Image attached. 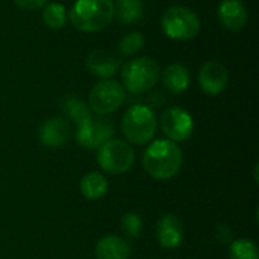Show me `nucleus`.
<instances>
[{"mask_svg": "<svg viewBox=\"0 0 259 259\" xmlns=\"http://www.w3.org/2000/svg\"><path fill=\"white\" fill-rule=\"evenodd\" d=\"M114 6L115 15L121 24H134L143 18L144 5L141 0H117Z\"/></svg>", "mask_w": 259, "mask_h": 259, "instance_id": "nucleus-18", "label": "nucleus"}, {"mask_svg": "<svg viewBox=\"0 0 259 259\" xmlns=\"http://www.w3.org/2000/svg\"><path fill=\"white\" fill-rule=\"evenodd\" d=\"M159 77H162L164 88L171 94H182L190 87V71L185 65L178 62L168 64Z\"/></svg>", "mask_w": 259, "mask_h": 259, "instance_id": "nucleus-15", "label": "nucleus"}, {"mask_svg": "<svg viewBox=\"0 0 259 259\" xmlns=\"http://www.w3.org/2000/svg\"><path fill=\"white\" fill-rule=\"evenodd\" d=\"M182 159V150L178 143L170 140H155L150 141L143 153V167L150 178L167 181L179 173Z\"/></svg>", "mask_w": 259, "mask_h": 259, "instance_id": "nucleus-1", "label": "nucleus"}, {"mask_svg": "<svg viewBox=\"0 0 259 259\" xmlns=\"http://www.w3.org/2000/svg\"><path fill=\"white\" fill-rule=\"evenodd\" d=\"M87 70L102 79H112L120 68V59L106 49H94L87 55L85 59Z\"/></svg>", "mask_w": 259, "mask_h": 259, "instance_id": "nucleus-13", "label": "nucleus"}, {"mask_svg": "<svg viewBox=\"0 0 259 259\" xmlns=\"http://www.w3.org/2000/svg\"><path fill=\"white\" fill-rule=\"evenodd\" d=\"M67 20H68V14H67V9L62 3L52 2L49 5H44L42 21L49 29H53V30L62 29L65 26Z\"/></svg>", "mask_w": 259, "mask_h": 259, "instance_id": "nucleus-19", "label": "nucleus"}, {"mask_svg": "<svg viewBox=\"0 0 259 259\" xmlns=\"http://www.w3.org/2000/svg\"><path fill=\"white\" fill-rule=\"evenodd\" d=\"M229 259H259L258 247L252 240H234L229 244Z\"/></svg>", "mask_w": 259, "mask_h": 259, "instance_id": "nucleus-22", "label": "nucleus"}, {"mask_svg": "<svg viewBox=\"0 0 259 259\" xmlns=\"http://www.w3.org/2000/svg\"><path fill=\"white\" fill-rule=\"evenodd\" d=\"M164 33L175 41H190L196 38L202 29L199 15L187 6H170L161 18Z\"/></svg>", "mask_w": 259, "mask_h": 259, "instance_id": "nucleus-5", "label": "nucleus"}, {"mask_svg": "<svg viewBox=\"0 0 259 259\" xmlns=\"http://www.w3.org/2000/svg\"><path fill=\"white\" fill-rule=\"evenodd\" d=\"M185 237V229L182 222L173 215V214H165L162 215L158 223H156V240L161 247L171 250L176 249L182 244Z\"/></svg>", "mask_w": 259, "mask_h": 259, "instance_id": "nucleus-14", "label": "nucleus"}, {"mask_svg": "<svg viewBox=\"0 0 259 259\" xmlns=\"http://www.w3.org/2000/svg\"><path fill=\"white\" fill-rule=\"evenodd\" d=\"M71 135L70 121L64 117H53L46 120L38 127V141L49 149H58L64 146Z\"/></svg>", "mask_w": 259, "mask_h": 259, "instance_id": "nucleus-11", "label": "nucleus"}, {"mask_svg": "<svg viewBox=\"0 0 259 259\" xmlns=\"http://www.w3.org/2000/svg\"><path fill=\"white\" fill-rule=\"evenodd\" d=\"M62 109L64 112L77 124L87 121L88 118H91V111H90V106L87 103H83L80 99L77 97H73V96H68L64 99L62 102Z\"/></svg>", "mask_w": 259, "mask_h": 259, "instance_id": "nucleus-20", "label": "nucleus"}, {"mask_svg": "<svg viewBox=\"0 0 259 259\" xmlns=\"http://www.w3.org/2000/svg\"><path fill=\"white\" fill-rule=\"evenodd\" d=\"M97 165L109 175H123L135 162L134 147L123 140L111 138L97 149Z\"/></svg>", "mask_w": 259, "mask_h": 259, "instance_id": "nucleus-6", "label": "nucleus"}, {"mask_svg": "<svg viewBox=\"0 0 259 259\" xmlns=\"http://www.w3.org/2000/svg\"><path fill=\"white\" fill-rule=\"evenodd\" d=\"M199 85L208 96L222 94L229 82L226 67L219 61H206L199 71Z\"/></svg>", "mask_w": 259, "mask_h": 259, "instance_id": "nucleus-10", "label": "nucleus"}, {"mask_svg": "<svg viewBox=\"0 0 259 259\" xmlns=\"http://www.w3.org/2000/svg\"><path fill=\"white\" fill-rule=\"evenodd\" d=\"M121 232L123 235H126L127 238H138L143 234L144 229V223L143 219L138 214L134 212H127L121 217Z\"/></svg>", "mask_w": 259, "mask_h": 259, "instance_id": "nucleus-23", "label": "nucleus"}, {"mask_svg": "<svg viewBox=\"0 0 259 259\" xmlns=\"http://www.w3.org/2000/svg\"><path fill=\"white\" fill-rule=\"evenodd\" d=\"M143 47H144V35L141 32H129L118 41L117 50L123 58H131L135 56Z\"/></svg>", "mask_w": 259, "mask_h": 259, "instance_id": "nucleus-21", "label": "nucleus"}, {"mask_svg": "<svg viewBox=\"0 0 259 259\" xmlns=\"http://www.w3.org/2000/svg\"><path fill=\"white\" fill-rule=\"evenodd\" d=\"M131 247L127 241L117 235H106L96 244L97 259H129Z\"/></svg>", "mask_w": 259, "mask_h": 259, "instance_id": "nucleus-16", "label": "nucleus"}, {"mask_svg": "<svg viewBox=\"0 0 259 259\" xmlns=\"http://www.w3.org/2000/svg\"><path fill=\"white\" fill-rule=\"evenodd\" d=\"M114 135V124L106 118H88L77 124L76 141L85 149H99L103 143L111 140Z\"/></svg>", "mask_w": 259, "mask_h": 259, "instance_id": "nucleus-9", "label": "nucleus"}, {"mask_svg": "<svg viewBox=\"0 0 259 259\" xmlns=\"http://www.w3.org/2000/svg\"><path fill=\"white\" fill-rule=\"evenodd\" d=\"M46 2H47V0H14V3H15L20 9H23V11H30V12L44 8Z\"/></svg>", "mask_w": 259, "mask_h": 259, "instance_id": "nucleus-24", "label": "nucleus"}, {"mask_svg": "<svg viewBox=\"0 0 259 259\" xmlns=\"http://www.w3.org/2000/svg\"><path fill=\"white\" fill-rule=\"evenodd\" d=\"M159 76L161 68L153 58H135L121 67V87L134 96H141L158 83Z\"/></svg>", "mask_w": 259, "mask_h": 259, "instance_id": "nucleus-3", "label": "nucleus"}, {"mask_svg": "<svg viewBox=\"0 0 259 259\" xmlns=\"http://www.w3.org/2000/svg\"><path fill=\"white\" fill-rule=\"evenodd\" d=\"M126 100V91L114 79H102L97 82L88 97V106L97 115H108L117 111Z\"/></svg>", "mask_w": 259, "mask_h": 259, "instance_id": "nucleus-7", "label": "nucleus"}, {"mask_svg": "<svg viewBox=\"0 0 259 259\" xmlns=\"http://www.w3.org/2000/svg\"><path fill=\"white\" fill-rule=\"evenodd\" d=\"M158 129V118L147 105H132L121 118V132L127 143L149 144Z\"/></svg>", "mask_w": 259, "mask_h": 259, "instance_id": "nucleus-4", "label": "nucleus"}, {"mask_svg": "<svg viewBox=\"0 0 259 259\" xmlns=\"http://www.w3.org/2000/svg\"><path fill=\"white\" fill-rule=\"evenodd\" d=\"M115 17L114 0H76L68 12L71 26L83 33L106 29Z\"/></svg>", "mask_w": 259, "mask_h": 259, "instance_id": "nucleus-2", "label": "nucleus"}, {"mask_svg": "<svg viewBox=\"0 0 259 259\" xmlns=\"http://www.w3.org/2000/svg\"><path fill=\"white\" fill-rule=\"evenodd\" d=\"M106 191H108V179L99 171L87 173L80 179V193L88 200H99L106 194Z\"/></svg>", "mask_w": 259, "mask_h": 259, "instance_id": "nucleus-17", "label": "nucleus"}, {"mask_svg": "<svg viewBox=\"0 0 259 259\" xmlns=\"http://www.w3.org/2000/svg\"><path fill=\"white\" fill-rule=\"evenodd\" d=\"M158 123H159L162 134L167 137V140L173 143L187 141L194 132V120L191 114L181 106L167 108L161 114Z\"/></svg>", "mask_w": 259, "mask_h": 259, "instance_id": "nucleus-8", "label": "nucleus"}, {"mask_svg": "<svg viewBox=\"0 0 259 259\" xmlns=\"http://www.w3.org/2000/svg\"><path fill=\"white\" fill-rule=\"evenodd\" d=\"M219 23L232 32L241 30L249 21V11L243 0H222L217 8Z\"/></svg>", "mask_w": 259, "mask_h": 259, "instance_id": "nucleus-12", "label": "nucleus"}]
</instances>
